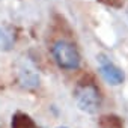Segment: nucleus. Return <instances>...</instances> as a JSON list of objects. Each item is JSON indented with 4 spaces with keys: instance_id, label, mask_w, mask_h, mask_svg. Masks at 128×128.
Masks as SVG:
<instances>
[{
    "instance_id": "3",
    "label": "nucleus",
    "mask_w": 128,
    "mask_h": 128,
    "mask_svg": "<svg viewBox=\"0 0 128 128\" xmlns=\"http://www.w3.org/2000/svg\"><path fill=\"white\" fill-rule=\"evenodd\" d=\"M100 74L102 76V78L112 84V86H119L124 80H125V74L124 71L116 66L113 62L107 60V59H100Z\"/></svg>"
},
{
    "instance_id": "5",
    "label": "nucleus",
    "mask_w": 128,
    "mask_h": 128,
    "mask_svg": "<svg viewBox=\"0 0 128 128\" xmlns=\"http://www.w3.org/2000/svg\"><path fill=\"white\" fill-rule=\"evenodd\" d=\"M57 128H66V126H57Z\"/></svg>"
},
{
    "instance_id": "2",
    "label": "nucleus",
    "mask_w": 128,
    "mask_h": 128,
    "mask_svg": "<svg viewBox=\"0 0 128 128\" xmlns=\"http://www.w3.org/2000/svg\"><path fill=\"white\" fill-rule=\"evenodd\" d=\"M74 96H76V102H77L78 108L89 114L100 112V108L102 106L101 94L94 83H84V84L77 86Z\"/></svg>"
},
{
    "instance_id": "1",
    "label": "nucleus",
    "mask_w": 128,
    "mask_h": 128,
    "mask_svg": "<svg viewBox=\"0 0 128 128\" xmlns=\"http://www.w3.org/2000/svg\"><path fill=\"white\" fill-rule=\"evenodd\" d=\"M51 56L54 62L57 63V66L66 71H74L80 66V53L78 50L68 41L65 39H59L53 44L51 47Z\"/></svg>"
},
{
    "instance_id": "4",
    "label": "nucleus",
    "mask_w": 128,
    "mask_h": 128,
    "mask_svg": "<svg viewBox=\"0 0 128 128\" xmlns=\"http://www.w3.org/2000/svg\"><path fill=\"white\" fill-rule=\"evenodd\" d=\"M12 126H14V128H38V126L32 122V119L27 118V116H24V114L15 116V119H14V122H12Z\"/></svg>"
}]
</instances>
